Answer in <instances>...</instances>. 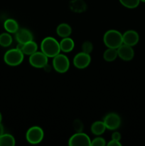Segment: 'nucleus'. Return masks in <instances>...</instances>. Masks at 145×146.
<instances>
[{
	"label": "nucleus",
	"mask_w": 145,
	"mask_h": 146,
	"mask_svg": "<svg viewBox=\"0 0 145 146\" xmlns=\"http://www.w3.org/2000/svg\"><path fill=\"white\" fill-rule=\"evenodd\" d=\"M91 57L89 54L86 53L80 52L75 56L73 58V64L77 68L83 69L87 68L90 64Z\"/></svg>",
	"instance_id": "6e6552de"
},
{
	"label": "nucleus",
	"mask_w": 145,
	"mask_h": 146,
	"mask_svg": "<svg viewBox=\"0 0 145 146\" xmlns=\"http://www.w3.org/2000/svg\"><path fill=\"white\" fill-rule=\"evenodd\" d=\"M4 27L6 31L11 34H14L18 31V24L16 20L13 19H8L4 23Z\"/></svg>",
	"instance_id": "2eb2a0df"
},
{
	"label": "nucleus",
	"mask_w": 145,
	"mask_h": 146,
	"mask_svg": "<svg viewBox=\"0 0 145 146\" xmlns=\"http://www.w3.org/2000/svg\"><path fill=\"white\" fill-rule=\"evenodd\" d=\"M103 41L105 45L108 48H117L123 44L122 34L117 30H109L105 32Z\"/></svg>",
	"instance_id": "f03ea898"
},
{
	"label": "nucleus",
	"mask_w": 145,
	"mask_h": 146,
	"mask_svg": "<svg viewBox=\"0 0 145 146\" xmlns=\"http://www.w3.org/2000/svg\"><path fill=\"white\" fill-rule=\"evenodd\" d=\"M122 40H123V44L133 46L136 45L139 42V36L136 31L128 30L122 34Z\"/></svg>",
	"instance_id": "9b49d317"
},
{
	"label": "nucleus",
	"mask_w": 145,
	"mask_h": 146,
	"mask_svg": "<svg viewBox=\"0 0 145 146\" xmlns=\"http://www.w3.org/2000/svg\"><path fill=\"white\" fill-rule=\"evenodd\" d=\"M73 128L77 133L82 132L83 129V124L80 120H75L73 122Z\"/></svg>",
	"instance_id": "393cba45"
},
{
	"label": "nucleus",
	"mask_w": 145,
	"mask_h": 146,
	"mask_svg": "<svg viewBox=\"0 0 145 146\" xmlns=\"http://www.w3.org/2000/svg\"><path fill=\"white\" fill-rule=\"evenodd\" d=\"M24 44L18 43V44H17V46H16V48H17V49H18V50H20V51H22L23 47H24Z\"/></svg>",
	"instance_id": "cd10ccee"
},
{
	"label": "nucleus",
	"mask_w": 145,
	"mask_h": 146,
	"mask_svg": "<svg viewBox=\"0 0 145 146\" xmlns=\"http://www.w3.org/2000/svg\"><path fill=\"white\" fill-rule=\"evenodd\" d=\"M24 54L22 51L16 48L8 50L4 56V62L10 66H16L21 64L24 60Z\"/></svg>",
	"instance_id": "7ed1b4c3"
},
{
	"label": "nucleus",
	"mask_w": 145,
	"mask_h": 146,
	"mask_svg": "<svg viewBox=\"0 0 145 146\" xmlns=\"http://www.w3.org/2000/svg\"><path fill=\"white\" fill-rule=\"evenodd\" d=\"M106 128L110 131L117 129L121 124L120 117L115 113H108L103 120Z\"/></svg>",
	"instance_id": "1a4fd4ad"
},
{
	"label": "nucleus",
	"mask_w": 145,
	"mask_h": 146,
	"mask_svg": "<svg viewBox=\"0 0 145 146\" xmlns=\"http://www.w3.org/2000/svg\"><path fill=\"white\" fill-rule=\"evenodd\" d=\"M4 134V126H3L2 124L0 123V136Z\"/></svg>",
	"instance_id": "c85d7f7f"
},
{
	"label": "nucleus",
	"mask_w": 145,
	"mask_h": 146,
	"mask_svg": "<svg viewBox=\"0 0 145 146\" xmlns=\"http://www.w3.org/2000/svg\"><path fill=\"white\" fill-rule=\"evenodd\" d=\"M117 49L118 56L123 61H131L134 58V51L132 46H128L127 44H122Z\"/></svg>",
	"instance_id": "9d476101"
},
{
	"label": "nucleus",
	"mask_w": 145,
	"mask_h": 146,
	"mask_svg": "<svg viewBox=\"0 0 145 146\" xmlns=\"http://www.w3.org/2000/svg\"><path fill=\"white\" fill-rule=\"evenodd\" d=\"M15 145V139L10 134H3L0 136V146Z\"/></svg>",
	"instance_id": "aec40b11"
},
{
	"label": "nucleus",
	"mask_w": 145,
	"mask_h": 146,
	"mask_svg": "<svg viewBox=\"0 0 145 146\" xmlns=\"http://www.w3.org/2000/svg\"><path fill=\"white\" fill-rule=\"evenodd\" d=\"M122 6L128 9H134L139 6L140 0H119Z\"/></svg>",
	"instance_id": "4be33fe9"
},
{
	"label": "nucleus",
	"mask_w": 145,
	"mask_h": 146,
	"mask_svg": "<svg viewBox=\"0 0 145 146\" xmlns=\"http://www.w3.org/2000/svg\"><path fill=\"white\" fill-rule=\"evenodd\" d=\"M1 120H2V115H1V113H0V123L1 122Z\"/></svg>",
	"instance_id": "c756f323"
},
{
	"label": "nucleus",
	"mask_w": 145,
	"mask_h": 146,
	"mask_svg": "<svg viewBox=\"0 0 145 146\" xmlns=\"http://www.w3.org/2000/svg\"><path fill=\"white\" fill-rule=\"evenodd\" d=\"M48 58L42 51H36L30 55L29 63L34 68H44L48 64Z\"/></svg>",
	"instance_id": "423d86ee"
},
{
	"label": "nucleus",
	"mask_w": 145,
	"mask_h": 146,
	"mask_svg": "<svg viewBox=\"0 0 145 146\" xmlns=\"http://www.w3.org/2000/svg\"><path fill=\"white\" fill-rule=\"evenodd\" d=\"M44 137V131L38 126L31 127L26 134V141L31 144H38L43 141Z\"/></svg>",
	"instance_id": "39448f33"
},
{
	"label": "nucleus",
	"mask_w": 145,
	"mask_h": 146,
	"mask_svg": "<svg viewBox=\"0 0 145 146\" xmlns=\"http://www.w3.org/2000/svg\"><path fill=\"white\" fill-rule=\"evenodd\" d=\"M15 34L16 39L18 41V43L26 44V43L33 41L32 34L27 29H18V31Z\"/></svg>",
	"instance_id": "f8f14e48"
},
{
	"label": "nucleus",
	"mask_w": 145,
	"mask_h": 146,
	"mask_svg": "<svg viewBox=\"0 0 145 146\" xmlns=\"http://www.w3.org/2000/svg\"><path fill=\"white\" fill-rule=\"evenodd\" d=\"M53 66L58 73L64 74L67 72L70 67L69 59L64 54H58V55L53 57Z\"/></svg>",
	"instance_id": "20e7f679"
},
{
	"label": "nucleus",
	"mask_w": 145,
	"mask_h": 146,
	"mask_svg": "<svg viewBox=\"0 0 145 146\" xmlns=\"http://www.w3.org/2000/svg\"><path fill=\"white\" fill-rule=\"evenodd\" d=\"M60 44V48H61V51H63V52L68 53L71 52L75 46V43L72 38H69V37H65L63 38L61 41Z\"/></svg>",
	"instance_id": "ddd939ff"
},
{
	"label": "nucleus",
	"mask_w": 145,
	"mask_h": 146,
	"mask_svg": "<svg viewBox=\"0 0 145 146\" xmlns=\"http://www.w3.org/2000/svg\"><path fill=\"white\" fill-rule=\"evenodd\" d=\"M108 146H121L122 144L119 143V141H115V140H112V141H109L107 143Z\"/></svg>",
	"instance_id": "bb28decb"
},
{
	"label": "nucleus",
	"mask_w": 145,
	"mask_h": 146,
	"mask_svg": "<svg viewBox=\"0 0 145 146\" xmlns=\"http://www.w3.org/2000/svg\"><path fill=\"white\" fill-rule=\"evenodd\" d=\"M106 129V126L103 121H95L91 125V131L94 135H102Z\"/></svg>",
	"instance_id": "dca6fc26"
},
{
	"label": "nucleus",
	"mask_w": 145,
	"mask_h": 146,
	"mask_svg": "<svg viewBox=\"0 0 145 146\" xmlns=\"http://www.w3.org/2000/svg\"><path fill=\"white\" fill-rule=\"evenodd\" d=\"M56 32L59 36L62 37V38H65L71 35V32H72V29L69 24L63 23L58 26L56 29Z\"/></svg>",
	"instance_id": "4468645a"
},
{
	"label": "nucleus",
	"mask_w": 145,
	"mask_h": 146,
	"mask_svg": "<svg viewBox=\"0 0 145 146\" xmlns=\"http://www.w3.org/2000/svg\"><path fill=\"white\" fill-rule=\"evenodd\" d=\"M106 145V143L104 138H101V137H98V138H95L91 141V146H105Z\"/></svg>",
	"instance_id": "b1692460"
},
{
	"label": "nucleus",
	"mask_w": 145,
	"mask_h": 146,
	"mask_svg": "<svg viewBox=\"0 0 145 146\" xmlns=\"http://www.w3.org/2000/svg\"><path fill=\"white\" fill-rule=\"evenodd\" d=\"M93 49V46L92 44L90 41H85L82 45V50L83 52L86 54H90Z\"/></svg>",
	"instance_id": "5701e85b"
},
{
	"label": "nucleus",
	"mask_w": 145,
	"mask_h": 146,
	"mask_svg": "<svg viewBox=\"0 0 145 146\" xmlns=\"http://www.w3.org/2000/svg\"><path fill=\"white\" fill-rule=\"evenodd\" d=\"M41 51L50 58H53L60 54V44L53 37L48 36L43 39L41 44Z\"/></svg>",
	"instance_id": "f257e3e1"
},
{
	"label": "nucleus",
	"mask_w": 145,
	"mask_h": 146,
	"mask_svg": "<svg viewBox=\"0 0 145 146\" xmlns=\"http://www.w3.org/2000/svg\"><path fill=\"white\" fill-rule=\"evenodd\" d=\"M118 56L117 49V48H108L106 51L104 52L103 58L107 62H112L115 61Z\"/></svg>",
	"instance_id": "6ab92c4d"
},
{
	"label": "nucleus",
	"mask_w": 145,
	"mask_h": 146,
	"mask_svg": "<svg viewBox=\"0 0 145 146\" xmlns=\"http://www.w3.org/2000/svg\"><path fill=\"white\" fill-rule=\"evenodd\" d=\"M68 145L71 146H90L91 141L87 134L82 132L76 133L72 135L68 141Z\"/></svg>",
	"instance_id": "0eeeda50"
},
{
	"label": "nucleus",
	"mask_w": 145,
	"mask_h": 146,
	"mask_svg": "<svg viewBox=\"0 0 145 146\" xmlns=\"http://www.w3.org/2000/svg\"><path fill=\"white\" fill-rule=\"evenodd\" d=\"M12 43V37L9 33H2L0 34V46L8 47Z\"/></svg>",
	"instance_id": "412c9836"
},
{
	"label": "nucleus",
	"mask_w": 145,
	"mask_h": 146,
	"mask_svg": "<svg viewBox=\"0 0 145 146\" xmlns=\"http://www.w3.org/2000/svg\"><path fill=\"white\" fill-rule=\"evenodd\" d=\"M70 6L71 10L75 12H82L86 9V4L82 0H72Z\"/></svg>",
	"instance_id": "a211bd4d"
},
{
	"label": "nucleus",
	"mask_w": 145,
	"mask_h": 146,
	"mask_svg": "<svg viewBox=\"0 0 145 146\" xmlns=\"http://www.w3.org/2000/svg\"><path fill=\"white\" fill-rule=\"evenodd\" d=\"M37 49H38V46H37L36 43L34 42V41H31L24 44L22 52L25 55L30 56L34 54V53L36 52Z\"/></svg>",
	"instance_id": "f3484780"
},
{
	"label": "nucleus",
	"mask_w": 145,
	"mask_h": 146,
	"mask_svg": "<svg viewBox=\"0 0 145 146\" xmlns=\"http://www.w3.org/2000/svg\"><path fill=\"white\" fill-rule=\"evenodd\" d=\"M121 139V135L119 132H115L112 135V140L119 141Z\"/></svg>",
	"instance_id": "a878e982"
},
{
	"label": "nucleus",
	"mask_w": 145,
	"mask_h": 146,
	"mask_svg": "<svg viewBox=\"0 0 145 146\" xmlns=\"http://www.w3.org/2000/svg\"><path fill=\"white\" fill-rule=\"evenodd\" d=\"M140 1H142V2H145V0H140Z\"/></svg>",
	"instance_id": "7c9ffc66"
}]
</instances>
